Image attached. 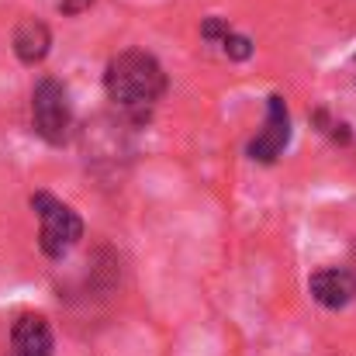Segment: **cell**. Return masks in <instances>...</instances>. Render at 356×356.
Returning a JSON list of instances; mask_svg holds the SVG:
<instances>
[{
  "instance_id": "1",
  "label": "cell",
  "mask_w": 356,
  "mask_h": 356,
  "mask_svg": "<svg viewBox=\"0 0 356 356\" xmlns=\"http://www.w3.org/2000/svg\"><path fill=\"white\" fill-rule=\"evenodd\" d=\"M104 94L131 124H142L166 94V70L152 52L124 49L104 70Z\"/></svg>"
},
{
  "instance_id": "2",
  "label": "cell",
  "mask_w": 356,
  "mask_h": 356,
  "mask_svg": "<svg viewBox=\"0 0 356 356\" xmlns=\"http://www.w3.org/2000/svg\"><path fill=\"white\" fill-rule=\"evenodd\" d=\"M31 211L38 218V249L49 259H63L66 252H73L83 238V218L59 201L49 191H35L31 194Z\"/></svg>"
},
{
  "instance_id": "3",
  "label": "cell",
  "mask_w": 356,
  "mask_h": 356,
  "mask_svg": "<svg viewBox=\"0 0 356 356\" xmlns=\"http://www.w3.org/2000/svg\"><path fill=\"white\" fill-rule=\"evenodd\" d=\"M31 128L49 145H66L73 135V104L59 80L42 76L31 90Z\"/></svg>"
},
{
  "instance_id": "4",
  "label": "cell",
  "mask_w": 356,
  "mask_h": 356,
  "mask_svg": "<svg viewBox=\"0 0 356 356\" xmlns=\"http://www.w3.org/2000/svg\"><path fill=\"white\" fill-rule=\"evenodd\" d=\"M291 145V111H287V101L280 94H270L266 97V118H263V128L249 138L245 145V156L252 163H263V166H273L284 149Z\"/></svg>"
},
{
  "instance_id": "5",
  "label": "cell",
  "mask_w": 356,
  "mask_h": 356,
  "mask_svg": "<svg viewBox=\"0 0 356 356\" xmlns=\"http://www.w3.org/2000/svg\"><path fill=\"white\" fill-rule=\"evenodd\" d=\"M308 291L322 308L339 312L356 298V273L346 266H322L308 277Z\"/></svg>"
},
{
  "instance_id": "6",
  "label": "cell",
  "mask_w": 356,
  "mask_h": 356,
  "mask_svg": "<svg viewBox=\"0 0 356 356\" xmlns=\"http://www.w3.org/2000/svg\"><path fill=\"white\" fill-rule=\"evenodd\" d=\"M56 339L42 312H24L10 325V356H52Z\"/></svg>"
},
{
  "instance_id": "7",
  "label": "cell",
  "mask_w": 356,
  "mask_h": 356,
  "mask_svg": "<svg viewBox=\"0 0 356 356\" xmlns=\"http://www.w3.org/2000/svg\"><path fill=\"white\" fill-rule=\"evenodd\" d=\"M10 45H14V56H17L24 66H38V63L49 56V49H52V31H49L45 21L24 17V21L14 28Z\"/></svg>"
},
{
  "instance_id": "8",
  "label": "cell",
  "mask_w": 356,
  "mask_h": 356,
  "mask_svg": "<svg viewBox=\"0 0 356 356\" xmlns=\"http://www.w3.org/2000/svg\"><path fill=\"white\" fill-rule=\"evenodd\" d=\"M201 38L204 42H211V45H218L222 49V56L225 59H232V63H245L249 56H252V38L249 35H242V31H236L225 17H204L201 21Z\"/></svg>"
},
{
  "instance_id": "9",
  "label": "cell",
  "mask_w": 356,
  "mask_h": 356,
  "mask_svg": "<svg viewBox=\"0 0 356 356\" xmlns=\"http://www.w3.org/2000/svg\"><path fill=\"white\" fill-rule=\"evenodd\" d=\"M312 121H315V128L322 131V135H329L332 142H339V145H350L353 142V131H350V124L343 118H332L325 108H318L315 115H312Z\"/></svg>"
},
{
  "instance_id": "10",
  "label": "cell",
  "mask_w": 356,
  "mask_h": 356,
  "mask_svg": "<svg viewBox=\"0 0 356 356\" xmlns=\"http://www.w3.org/2000/svg\"><path fill=\"white\" fill-rule=\"evenodd\" d=\"M90 3H94V0H59V10H63V14H83Z\"/></svg>"
},
{
  "instance_id": "11",
  "label": "cell",
  "mask_w": 356,
  "mask_h": 356,
  "mask_svg": "<svg viewBox=\"0 0 356 356\" xmlns=\"http://www.w3.org/2000/svg\"><path fill=\"white\" fill-rule=\"evenodd\" d=\"M353 66H356V59H353Z\"/></svg>"
}]
</instances>
